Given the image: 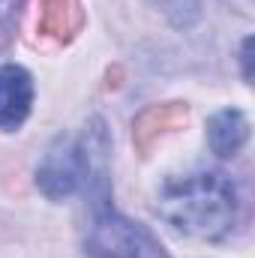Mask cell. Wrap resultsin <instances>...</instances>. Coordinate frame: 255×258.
Returning <instances> with one entry per match:
<instances>
[{
    "instance_id": "2",
    "label": "cell",
    "mask_w": 255,
    "mask_h": 258,
    "mask_svg": "<svg viewBox=\"0 0 255 258\" xmlns=\"http://www.w3.org/2000/svg\"><path fill=\"white\" fill-rule=\"evenodd\" d=\"M87 258H168L156 234L117 210L102 207L84 237Z\"/></svg>"
},
{
    "instance_id": "8",
    "label": "cell",
    "mask_w": 255,
    "mask_h": 258,
    "mask_svg": "<svg viewBox=\"0 0 255 258\" xmlns=\"http://www.w3.org/2000/svg\"><path fill=\"white\" fill-rule=\"evenodd\" d=\"M24 0H0V51H6L18 33Z\"/></svg>"
},
{
    "instance_id": "4",
    "label": "cell",
    "mask_w": 255,
    "mask_h": 258,
    "mask_svg": "<svg viewBox=\"0 0 255 258\" xmlns=\"http://www.w3.org/2000/svg\"><path fill=\"white\" fill-rule=\"evenodd\" d=\"M33 105V81L30 72L15 63L0 66V129H18Z\"/></svg>"
},
{
    "instance_id": "3",
    "label": "cell",
    "mask_w": 255,
    "mask_h": 258,
    "mask_svg": "<svg viewBox=\"0 0 255 258\" xmlns=\"http://www.w3.org/2000/svg\"><path fill=\"white\" fill-rule=\"evenodd\" d=\"M90 138H72L60 135L42 156L36 168V186L51 201H63L69 195L87 186L90 180Z\"/></svg>"
},
{
    "instance_id": "6",
    "label": "cell",
    "mask_w": 255,
    "mask_h": 258,
    "mask_svg": "<svg viewBox=\"0 0 255 258\" xmlns=\"http://www.w3.org/2000/svg\"><path fill=\"white\" fill-rule=\"evenodd\" d=\"M249 138V120L243 117V111L237 108H225V111H216L207 123V141H210V150L222 159L228 156H237L240 147L246 144Z\"/></svg>"
},
{
    "instance_id": "9",
    "label": "cell",
    "mask_w": 255,
    "mask_h": 258,
    "mask_svg": "<svg viewBox=\"0 0 255 258\" xmlns=\"http://www.w3.org/2000/svg\"><path fill=\"white\" fill-rule=\"evenodd\" d=\"M240 60H243V78L249 81V78H252V69H249V60H252V36L243 39V45H240Z\"/></svg>"
},
{
    "instance_id": "5",
    "label": "cell",
    "mask_w": 255,
    "mask_h": 258,
    "mask_svg": "<svg viewBox=\"0 0 255 258\" xmlns=\"http://www.w3.org/2000/svg\"><path fill=\"white\" fill-rule=\"evenodd\" d=\"M189 120V108L183 102H162V105H150L144 108L135 123H132V141L141 153H147L162 135L180 129L183 123Z\"/></svg>"
},
{
    "instance_id": "1",
    "label": "cell",
    "mask_w": 255,
    "mask_h": 258,
    "mask_svg": "<svg viewBox=\"0 0 255 258\" xmlns=\"http://www.w3.org/2000/svg\"><path fill=\"white\" fill-rule=\"evenodd\" d=\"M156 213L189 237L219 240L237 222V189L222 171L168 177L156 195Z\"/></svg>"
},
{
    "instance_id": "7",
    "label": "cell",
    "mask_w": 255,
    "mask_h": 258,
    "mask_svg": "<svg viewBox=\"0 0 255 258\" xmlns=\"http://www.w3.org/2000/svg\"><path fill=\"white\" fill-rule=\"evenodd\" d=\"M84 27V9L81 0H42L39 12V33L54 39V42H69L75 33Z\"/></svg>"
}]
</instances>
